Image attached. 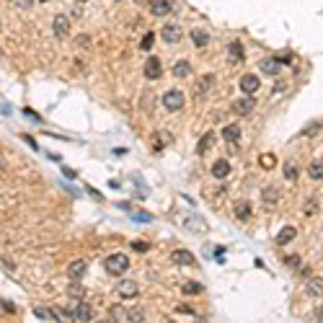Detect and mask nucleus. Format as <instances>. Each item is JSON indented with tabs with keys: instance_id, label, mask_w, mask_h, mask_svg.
<instances>
[{
	"instance_id": "4c0bfd02",
	"label": "nucleus",
	"mask_w": 323,
	"mask_h": 323,
	"mask_svg": "<svg viewBox=\"0 0 323 323\" xmlns=\"http://www.w3.org/2000/svg\"><path fill=\"white\" fill-rule=\"evenodd\" d=\"M132 248H134V251H148V243H142V240H134Z\"/></svg>"
},
{
	"instance_id": "ddd939ff",
	"label": "nucleus",
	"mask_w": 323,
	"mask_h": 323,
	"mask_svg": "<svg viewBox=\"0 0 323 323\" xmlns=\"http://www.w3.org/2000/svg\"><path fill=\"white\" fill-rule=\"evenodd\" d=\"M305 292H308L310 298H323V277H313V280H308Z\"/></svg>"
},
{
	"instance_id": "2eb2a0df",
	"label": "nucleus",
	"mask_w": 323,
	"mask_h": 323,
	"mask_svg": "<svg viewBox=\"0 0 323 323\" xmlns=\"http://www.w3.org/2000/svg\"><path fill=\"white\" fill-rule=\"evenodd\" d=\"M212 176H215V178H220V181H222V178H228V176H230V163H228V160H215V166H212Z\"/></svg>"
},
{
	"instance_id": "393cba45",
	"label": "nucleus",
	"mask_w": 323,
	"mask_h": 323,
	"mask_svg": "<svg viewBox=\"0 0 323 323\" xmlns=\"http://www.w3.org/2000/svg\"><path fill=\"white\" fill-rule=\"evenodd\" d=\"M37 318L39 321H60V313L49 310V308H37Z\"/></svg>"
},
{
	"instance_id": "aec40b11",
	"label": "nucleus",
	"mask_w": 323,
	"mask_h": 323,
	"mask_svg": "<svg viewBox=\"0 0 323 323\" xmlns=\"http://www.w3.org/2000/svg\"><path fill=\"white\" fill-rule=\"evenodd\" d=\"M236 217L238 220H248L251 217V202H246V199L236 202Z\"/></svg>"
},
{
	"instance_id": "f3484780",
	"label": "nucleus",
	"mask_w": 323,
	"mask_h": 323,
	"mask_svg": "<svg viewBox=\"0 0 323 323\" xmlns=\"http://www.w3.org/2000/svg\"><path fill=\"white\" fill-rule=\"evenodd\" d=\"M212 86H215V78L212 75H202L199 78V83H196V96H204V93H210L212 91Z\"/></svg>"
},
{
	"instance_id": "4be33fe9",
	"label": "nucleus",
	"mask_w": 323,
	"mask_h": 323,
	"mask_svg": "<svg viewBox=\"0 0 323 323\" xmlns=\"http://www.w3.org/2000/svg\"><path fill=\"white\" fill-rule=\"evenodd\" d=\"M280 65H282L280 60H264V62H261V73H266V75H277V73H280Z\"/></svg>"
},
{
	"instance_id": "37998d69",
	"label": "nucleus",
	"mask_w": 323,
	"mask_h": 323,
	"mask_svg": "<svg viewBox=\"0 0 323 323\" xmlns=\"http://www.w3.org/2000/svg\"><path fill=\"white\" fill-rule=\"evenodd\" d=\"M39 3H47V0H39Z\"/></svg>"
},
{
	"instance_id": "412c9836",
	"label": "nucleus",
	"mask_w": 323,
	"mask_h": 323,
	"mask_svg": "<svg viewBox=\"0 0 323 323\" xmlns=\"http://www.w3.org/2000/svg\"><path fill=\"white\" fill-rule=\"evenodd\" d=\"M109 321H129V310L122 308V305H114L109 310Z\"/></svg>"
},
{
	"instance_id": "0eeeda50",
	"label": "nucleus",
	"mask_w": 323,
	"mask_h": 323,
	"mask_svg": "<svg viewBox=\"0 0 323 323\" xmlns=\"http://www.w3.org/2000/svg\"><path fill=\"white\" fill-rule=\"evenodd\" d=\"M52 31H55L57 39H65L70 34V21L67 16H55V21H52Z\"/></svg>"
},
{
	"instance_id": "b1692460",
	"label": "nucleus",
	"mask_w": 323,
	"mask_h": 323,
	"mask_svg": "<svg viewBox=\"0 0 323 323\" xmlns=\"http://www.w3.org/2000/svg\"><path fill=\"white\" fill-rule=\"evenodd\" d=\"M212 142H215V134H212V132H207V134H204V137L199 140V145H196V152H199V155H204V152H207V150L212 148Z\"/></svg>"
},
{
	"instance_id": "f257e3e1",
	"label": "nucleus",
	"mask_w": 323,
	"mask_h": 323,
	"mask_svg": "<svg viewBox=\"0 0 323 323\" xmlns=\"http://www.w3.org/2000/svg\"><path fill=\"white\" fill-rule=\"evenodd\" d=\"M60 321H93V308L88 302H78L73 305V308H65V310H60Z\"/></svg>"
},
{
	"instance_id": "5701e85b",
	"label": "nucleus",
	"mask_w": 323,
	"mask_h": 323,
	"mask_svg": "<svg viewBox=\"0 0 323 323\" xmlns=\"http://www.w3.org/2000/svg\"><path fill=\"white\" fill-rule=\"evenodd\" d=\"M308 176L313 178V181H323V160H316V163H310Z\"/></svg>"
},
{
	"instance_id": "c85d7f7f",
	"label": "nucleus",
	"mask_w": 323,
	"mask_h": 323,
	"mask_svg": "<svg viewBox=\"0 0 323 323\" xmlns=\"http://www.w3.org/2000/svg\"><path fill=\"white\" fill-rule=\"evenodd\" d=\"M258 163H261L264 168H272L277 160H274V155H261V158H258Z\"/></svg>"
},
{
	"instance_id": "cd10ccee",
	"label": "nucleus",
	"mask_w": 323,
	"mask_h": 323,
	"mask_svg": "<svg viewBox=\"0 0 323 323\" xmlns=\"http://www.w3.org/2000/svg\"><path fill=\"white\" fill-rule=\"evenodd\" d=\"M284 178H287V181H295V178H298V166H295V163H284Z\"/></svg>"
},
{
	"instance_id": "423d86ee",
	"label": "nucleus",
	"mask_w": 323,
	"mask_h": 323,
	"mask_svg": "<svg viewBox=\"0 0 323 323\" xmlns=\"http://www.w3.org/2000/svg\"><path fill=\"white\" fill-rule=\"evenodd\" d=\"M160 37H163L166 44H176L178 39H181V26L178 23H166L163 31H160Z\"/></svg>"
},
{
	"instance_id": "58836bf2",
	"label": "nucleus",
	"mask_w": 323,
	"mask_h": 323,
	"mask_svg": "<svg viewBox=\"0 0 323 323\" xmlns=\"http://www.w3.org/2000/svg\"><path fill=\"white\" fill-rule=\"evenodd\" d=\"M176 310H178V313H186V316H194V310H192V308H186V305H178Z\"/></svg>"
},
{
	"instance_id": "1a4fd4ad",
	"label": "nucleus",
	"mask_w": 323,
	"mask_h": 323,
	"mask_svg": "<svg viewBox=\"0 0 323 323\" xmlns=\"http://www.w3.org/2000/svg\"><path fill=\"white\" fill-rule=\"evenodd\" d=\"M86 272H88V264L83 261V258H78V261H73V264L67 266V277H70L73 282L83 280V277H86Z\"/></svg>"
},
{
	"instance_id": "a878e982",
	"label": "nucleus",
	"mask_w": 323,
	"mask_h": 323,
	"mask_svg": "<svg viewBox=\"0 0 323 323\" xmlns=\"http://www.w3.org/2000/svg\"><path fill=\"white\" fill-rule=\"evenodd\" d=\"M228 52H230L233 60H238V62L243 60V44H240V42H233L230 47H228Z\"/></svg>"
},
{
	"instance_id": "c9c22d12",
	"label": "nucleus",
	"mask_w": 323,
	"mask_h": 323,
	"mask_svg": "<svg viewBox=\"0 0 323 323\" xmlns=\"http://www.w3.org/2000/svg\"><path fill=\"white\" fill-rule=\"evenodd\" d=\"M75 44H78V47H83V49H86L88 44H91V39H88V37H78V39H75Z\"/></svg>"
},
{
	"instance_id": "a19ab883",
	"label": "nucleus",
	"mask_w": 323,
	"mask_h": 323,
	"mask_svg": "<svg viewBox=\"0 0 323 323\" xmlns=\"http://www.w3.org/2000/svg\"><path fill=\"white\" fill-rule=\"evenodd\" d=\"M313 321H323V308H318V313L313 316Z\"/></svg>"
},
{
	"instance_id": "72a5a7b5",
	"label": "nucleus",
	"mask_w": 323,
	"mask_h": 323,
	"mask_svg": "<svg viewBox=\"0 0 323 323\" xmlns=\"http://www.w3.org/2000/svg\"><path fill=\"white\" fill-rule=\"evenodd\" d=\"M277 199V189H264V202H274Z\"/></svg>"
},
{
	"instance_id": "4468645a",
	"label": "nucleus",
	"mask_w": 323,
	"mask_h": 323,
	"mask_svg": "<svg viewBox=\"0 0 323 323\" xmlns=\"http://www.w3.org/2000/svg\"><path fill=\"white\" fill-rule=\"evenodd\" d=\"M222 137H225L228 145H238V140H240V127H238V124H228V127L222 129Z\"/></svg>"
},
{
	"instance_id": "79ce46f5",
	"label": "nucleus",
	"mask_w": 323,
	"mask_h": 323,
	"mask_svg": "<svg viewBox=\"0 0 323 323\" xmlns=\"http://www.w3.org/2000/svg\"><path fill=\"white\" fill-rule=\"evenodd\" d=\"M0 168H5V163H3V158H0Z\"/></svg>"
},
{
	"instance_id": "7c9ffc66",
	"label": "nucleus",
	"mask_w": 323,
	"mask_h": 323,
	"mask_svg": "<svg viewBox=\"0 0 323 323\" xmlns=\"http://www.w3.org/2000/svg\"><path fill=\"white\" fill-rule=\"evenodd\" d=\"M145 318H148L145 310H132V313H129V321H137V323H140V321H145Z\"/></svg>"
},
{
	"instance_id": "7ed1b4c3",
	"label": "nucleus",
	"mask_w": 323,
	"mask_h": 323,
	"mask_svg": "<svg viewBox=\"0 0 323 323\" xmlns=\"http://www.w3.org/2000/svg\"><path fill=\"white\" fill-rule=\"evenodd\" d=\"M184 93L178 91V88H171V91H166L163 98H160V104H163V109L166 111H178V109H184Z\"/></svg>"
},
{
	"instance_id": "39448f33",
	"label": "nucleus",
	"mask_w": 323,
	"mask_h": 323,
	"mask_svg": "<svg viewBox=\"0 0 323 323\" xmlns=\"http://www.w3.org/2000/svg\"><path fill=\"white\" fill-rule=\"evenodd\" d=\"M256 109V101H254V96H243V98H238L236 104H233V111L240 114V116H246Z\"/></svg>"
},
{
	"instance_id": "bb28decb",
	"label": "nucleus",
	"mask_w": 323,
	"mask_h": 323,
	"mask_svg": "<svg viewBox=\"0 0 323 323\" xmlns=\"http://www.w3.org/2000/svg\"><path fill=\"white\" fill-rule=\"evenodd\" d=\"M181 290H184V295H199L202 292V284L199 282H186Z\"/></svg>"
},
{
	"instance_id": "2f4dec72",
	"label": "nucleus",
	"mask_w": 323,
	"mask_h": 323,
	"mask_svg": "<svg viewBox=\"0 0 323 323\" xmlns=\"http://www.w3.org/2000/svg\"><path fill=\"white\" fill-rule=\"evenodd\" d=\"M152 39H155V37H152V34L148 31V34H145V39H142V44H140V47H142V49H152Z\"/></svg>"
},
{
	"instance_id": "20e7f679",
	"label": "nucleus",
	"mask_w": 323,
	"mask_h": 323,
	"mask_svg": "<svg viewBox=\"0 0 323 323\" xmlns=\"http://www.w3.org/2000/svg\"><path fill=\"white\" fill-rule=\"evenodd\" d=\"M114 292L119 295L122 300H132V298L140 295V287H137V282H132V280H122V282H116Z\"/></svg>"
},
{
	"instance_id": "6e6552de",
	"label": "nucleus",
	"mask_w": 323,
	"mask_h": 323,
	"mask_svg": "<svg viewBox=\"0 0 323 323\" xmlns=\"http://www.w3.org/2000/svg\"><path fill=\"white\" fill-rule=\"evenodd\" d=\"M142 70H145V78H148V80H158L160 75H163V67H160V60H158V57H150Z\"/></svg>"
},
{
	"instance_id": "f704fd0d",
	"label": "nucleus",
	"mask_w": 323,
	"mask_h": 323,
	"mask_svg": "<svg viewBox=\"0 0 323 323\" xmlns=\"http://www.w3.org/2000/svg\"><path fill=\"white\" fill-rule=\"evenodd\" d=\"M318 132V122H310L308 127H305V134H316Z\"/></svg>"
},
{
	"instance_id": "9b49d317",
	"label": "nucleus",
	"mask_w": 323,
	"mask_h": 323,
	"mask_svg": "<svg viewBox=\"0 0 323 323\" xmlns=\"http://www.w3.org/2000/svg\"><path fill=\"white\" fill-rule=\"evenodd\" d=\"M171 11H173L171 0H152V3H150V13L152 16H166V13H171Z\"/></svg>"
},
{
	"instance_id": "f8f14e48",
	"label": "nucleus",
	"mask_w": 323,
	"mask_h": 323,
	"mask_svg": "<svg viewBox=\"0 0 323 323\" xmlns=\"http://www.w3.org/2000/svg\"><path fill=\"white\" fill-rule=\"evenodd\" d=\"M240 91H243L246 96H254L258 91V78L256 75H243L240 78Z\"/></svg>"
},
{
	"instance_id": "dca6fc26",
	"label": "nucleus",
	"mask_w": 323,
	"mask_h": 323,
	"mask_svg": "<svg viewBox=\"0 0 323 323\" xmlns=\"http://www.w3.org/2000/svg\"><path fill=\"white\" fill-rule=\"evenodd\" d=\"M192 42H194V47L204 49L210 44V34L204 31V29H192Z\"/></svg>"
},
{
	"instance_id": "473e14b6",
	"label": "nucleus",
	"mask_w": 323,
	"mask_h": 323,
	"mask_svg": "<svg viewBox=\"0 0 323 323\" xmlns=\"http://www.w3.org/2000/svg\"><path fill=\"white\" fill-rule=\"evenodd\" d=\"M318 212V204L316 202H308V204H305V212L302 215H308V217H310V215H316Z\"/></svg>"
},
{
	"instance_id": "ea45409f",
	"label": "nucleus",
	"mask_w": 323,
	"mask_h": 323,
	"mask_svg": "<svg viewBox=\"0 0 323 323\" xmlns=\"http://www.w3.org/2000/svg\"><path fill=\"white\" fill-rule=\"evenodd\" d=\"M13 3H16V5H21V8H29V5H31V0H13Z\"/></svg>"
},
{
	"instance_id": "a211bd4d",
	"label": "nucleus",
	"mask_w": 323,
	"mask_h": 323,
	"mask_svg": "<svg viewBox=\"0 0 323 323\" xmlns=\"http://www.w3.org/2000/svg\"><path fill=\"white\" fill-rule=\"evenodd\" d=\"M173 75L176 78H189L192 75V62L189 60H178L173 65Z\"/></svg>"
},
{
	"instance_id": "c756f323",
	"label": "nucleus",
	"mask_w": 323,
	"mask_h": 323,
	"mask_svg": "<svg viewBox=\"0 0 323 323\" xmlns=\"http://www.w3.org/2000/svg\"><path fill=\"white\" fill-rule=\"evenodd\" d=\"M70 295H73L75 300H80L86 295V290H83V287H78V284H73V287H70Z\"/></svg>"
},
{
	"instance_id": "9d476101",
	"label": "nucleus",
	"mask_w": 323,
	"mask_h": 323,
	"mask_svg": "<svg viewBox=\"0 0 323 323\" xmlns=\"http://www.w3.org/2000/svg\"><path fill=\"white\" fill-rule=\"evenodd\" d=\"M171 261L176 266H194V256L189 254V251H184V248H178L171 254Z\"/></svg>"
},
{
	"instance_id": "f03ea898",
	"label": "nucleus",
	"mask_w": 323,
	"mask_h": 323,
	"mask_svg": "<svg viewBox=\"0 0 323 323\" xmlns=\"http://www.w3.org/2000/svg\"><path fill=\"white\" fill-rule=\"evenodd\" d=\"M104 269L109 274H114V277H122L129 269V258L124 256V254H111V256L104 258Z\"/></svg>"
},
{
	"instance_id": "6ab92c4d",
	"label": "nucleus",
	"mask_w": 323,
	"mask_h": 323,
	"mask_svg": "<svg viewBox=\"0 0 323 323\" xmlns=\"http://www.w3.org/2000/svg\"><path fill=\"white\" fill-rule=\"evenodd\" d=\"M295 236H298V230H295L292 225L282 228V230H280V236H277V246H287V243H290V240H292Z\"/></svg>"
},
{
	"instance_id": "e433bc0d",
	"label": "nucleus",
	"mask_w": 323,
	"mask_h": 323,
	"mask_svg": "<svg viewBox=\"0 0 323 323\" xmlns=\"http://www.w3.org/2000/svg\"><path fill=\"white\" fill-rule=\"evenodd\" d=\"M284 261H287V264H290V266H295V269H298V266H300V258H298V256H287V258H284Z\"/></svg>"
}]
</instances>
